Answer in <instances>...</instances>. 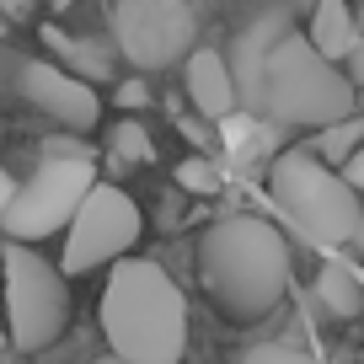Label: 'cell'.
Listing matches in <instances>:
<instances>
[{"label": "cell", "mask_w": 364, "mask_h": 364, "mask_svg": "<svg viewBox=\"0 0 364 364\" xmlns=\"http://www.w3.org/2000/svg\"><path fill=\"white\" fill-rule=\"evenodd\" d=\"M289 241L284 230L262 215H220L198 241V273H204L209 300L220 316L252 327V321L273 316L289 295Z\"/></svg>", "instance_id": "obj_1"}, {"label": "cell", "mask_w": 364, "mask_h": 364, "mask_svg": "<svg viewBox=\"0 0 364 364\" xmlns=\"http://www.w3.org/2000/svg\"><path fill=\"white\" fill-rule=\"evenodd\" d=\"M0 11L11 16V22H27V16L38 11V0H0Z\"/></svg>", "instance_id": "obj_20"}, {"label": "cell", "mask_w": 364, "mask_h": 364, "mask_svg": "<svg viewBox=\"0 0 364 364\" xmlns=\"http://www.w3.org/2000/svg\"><path fill=\"white\" fill-rule=\"evenodd\" d=\"M97 364H129V359H124V353H102Z\"/></svg>", "instance_id": "obj_22"}, {"label": "cell", "mask_w": 364, "mask_h": 364, "mask_svg": "<svg viewBox=\"0 0 364 364\" xmlns=\"http://www.w3.org/2000/svg\"><path fill=\"white\" fill-rule=\"evenodd\" d=\"M97 188V166L86 156H43V166L6 198L0 209V230L6 241H43L54 230H70L75 209L86 204V193Z\"/></svg>", "instance_id": "obj_6"}, {"label": "cell", "mask_w": 364, "mask_h": 364, "mask_svg": "<svg viewBox=\"0 0 364 364\" xmlns=\"http://www.w3.org/2000/svg\"><path fill=\"white\" fill-rule=\"evenodd\" d=\"M43 43L59 48L65 70H75V75H86V80H107L113 75V59H107V48L97 43V38H70V33H59V27H43Z\"/></svg>", "instance_id": "obj_12"}, {"label": "cell", "mask_w": 364, "mask_h": 364, "mask_svg": "<svg viewBox=\"0 0 364 364\" xmlns=\"http://www.w3.org/2000/svg\"><path fill=\"white\" fill-rule=\"evenodd\" d=\"M6 22H11V16H6V11H0V43H6Z\"/></svg>", "instance_id": "obj_26"}, {"label": "cell", "mask_w": 364, "mask_h": 364, "mask_svg": "<svg viewBox=\"0 0 364 364\" xmlns=\"http://www.w3.org/2000/svg\"><path fill=\"white\" fill-rule=\"evenodd\" d=\"M145 102H150L145 80H124V86H118V107H145Z\"/></svg>", "instance_id": "obj_18"}, {"label": "cell", "mask_w": 364, "mask_h": 364, "mask_svg": "<svg viewBox=\"0 0 364 364\" xmlns=\"http://www.w3.org/2000/svg\"><path fill=\"white\" fill-rule=\"evenodd\" d=\"M316 300L332 311V316H359L364 311V284H359V273L348 268V262H327V268L316 273Z\"/></svg>", "instance_id": "obj_13"}, {"label": "cell", "mask_w": 364, "mask_h": 364, "mask_svg": "<svg viewBox=\"0 0 364 364\" xmlns=\"http://www.w3.org/2000/svg\"><path fill=\"white\" fill-rule=\"evenodd\" d=\"M6 343H11V332H6V321H0V348H6Z\"/></svg>", "instance_id": "obj_25"}, {"label": "cell", "mask_w": 364, "mask_h": 364, "mask_svg": "<svg viewBox=\"0 0 364 364\" xmlns=\"http://www.w3.org/2000/svg\"><path fill=\"white\" fill-rule=\"evenodd\" d=\"M268 193H273V209L295 225V236L321 247V252L353 241L359 225H364L359 188L348 177H338V166L321 161L316 150H284V156H273Z\"/></svg>", "instance_id": "obj_4"}, {"label": "cell", "mask_w": 364, "mask_h": 364, "mask_svg": "<svg viewBox=\"0 0 364 364\" xmlns=\"http://www.w3.org/2000/svg\"><path fill=\"white\" fill-rule=\"evenodd\" d=\"M262 107L284 129H327L338 118L359 113V86L311 38L284 33L262 70Z\"/></svg>", "instance_id": "obj_3"}, {"label": "cell", "mask_w": 364, "mask_h": 364, "mask_svg": "<svg viewBox=\"0 0 364 364\" xmlns=\"http://www.w3.org/2000/svg\"><path fill=\"white\" fill-rule=\"evenodd\" d=\"M54 6H59V11H65V6H75V0H54Z\"/></svg>", "instance_id": "obj_27"}, {"label": "cell", "mask_w": 364, "mask_h": 364, "mask_svg": "<svg viewBox=\"0 0 364 364\" xmlns=\"http://www.w3.org/2000/svg\"><path fill=\"white\" fill-rule=\"evenodd\" d=\"M343 177H348V182H353V188H359V193H364V145H359V150H353V156H348V161H343Z\"/></svg>", "instance_id": "obj_19"}, {"label": "cell", "mask_w": 364, "mask_h": 364, "mask_svg": "<svg viewBox=\"0 0 364 364\" xmlns=\"http://www.w3.org/2000/svg\"><path fill=\"white\" fill-rule=\"evenodd\" d=\"M193 11L182 0H118L113 6V38L134 70H166L193 48Z\"/></svg>", "instance_id": "obj_8"}, {"label": "cell", "mask_w": 364, "mask_h": 364, "mask_svg": "<svg viewBox=\"0 0 364 364\" xmlns=\"http://www.w3.org/2000/svg\"><path fill=\"white\" fill-rule=\"evenodd\" d=\"M359 145H364V113H348V118H338V124H327L316 134V156L332 161L338 171H343V161H348Z\"/></svg>", "instance_id": "obj_14"}, {"label": "cell", "mask_w": 364, "mask_h": 364, "mask_svg": "<svg viewBox=\"0 0 364 364\" xmlns=\"http://www.w3.org/2000/svg\"><path fill=\"white\" fill-rule=\"evenodd\" d=\"M241 364H321V359L295 348V343H257V348L241 353Z\"/></svg>", "instance_id": "obj_16"}, {"label": "cell", "mask_w": 364, "mask_h": 364, "mask_svg": "<svg viewBox=\"0 0 364 364\" xmlns=\"http://www.w3.org/2000/svg\"><path fill=\"white\" fill-rule=\"evenodd\" d=\"M353 16H359V33H364V0H359V6H353Z\"/></svg>", "instance_id": "obj_24"}, {"label": "cell", "mask_w": 364, "mask_h": 364, "mask_svg": "<svg viewBox=\"0 0 364 364\" xmlns=\"http://www.w3.org/2000/svg\"><path fill=\"white\" fill-rule=\"evenodd\" d=\"M16 86H22V97L38 113H48L65 129H97V118H102V97L91 91V80L75 75V70H65V65L27 59V65L16 70Z\"/></svg>", "instance_id": "obj_9"}, {"label": "cell", "mask_w": 364, "mask_h": 364, "mask_svg": "<svg viewBox=\"0 0 364 364\" xmlns=\"http://www.w3.org/2000/svg\"><path fill=\"white\" fill-rule=\"evenodd\" d=\"M139 236H145L139 204L124 188H113V182H97L86 193V204L75 209L70 230H65V257H59V268H65L70 279H80V273L102 268V262L129 257Z\"/></svg>", "instance_id": "obj_7"}, {"label": "cell", "mask_w": 364, "mask_h": 364, "mask_svg": "<svg viewBox=\"0 0 364 364\" xmlns=\"http://www.w3.org/2000/svg\"><path fill=\"white\" fill-rule=\"evenodd\" d=\"M279 6H289V11H300V6H316V0H279Z\"/></svg>", "instance_id": "obj_23"}, {"label": "cell", "mask_w": 364, "mask_h": 364, "mask_svg": "<svg viewBox=\"0 0 364 364\" xmlns=\"http://www.w3.org/2000/svg\"><path fill=\"white\" fill-rule=\"evenodd\" d=\"M102 338L129 364H182L188 353V300L171 273L150 257H118L102 289Z\"/></svg>", "instance_id": "obj_2"}, {"label": "cell", "mask_w": 364, "mask_h": 364, "mask_svg": "<svg viewBox=\"0 0 364 364\" xmlns=\"http://www.w3.org/2000/svg\"><path fill=\"white\" fill-rule=\"evenodd\" d=\"M113 156H118V161H134V166H145V161H156V145H150L145 124H134V118H124V124L113 129Z\"/></svg>", "instance_id": "obj_15"}, {"label": "cell", "mask_w": 364, "mask_h": 364, "mask_svg": "<svg viewBox=\"0 0 364 364\" xmlns=\"http://www.w3.org/2000/svg\"><path fill=\"white\" fill-rule=\"evenodd\" d=\"M343 65H348V75H353V86H359V91H364V38H359V43H353V54H348V59H343Z\"/></svg>", "instance_id": "obj_21"}, {"label": "cell", "mask_w": 364, "mask_h": 364, "mask_svg": "<svg viewBox=\"0 0 364 364\" xmlns=\"http://www.w3.org/2000/svg\"><path fill=\"white\" fill-rule=\"evenodd\" d=\"M177 182H182V188H188V193H215V188H220V177H215V166H209V161H182V166H177Z\"/></svg>", "instance_id": "obj_17"}, {"label": "cell", "mask_w": 364, "mask_h": 364, "mask_svg": "<svg viewBox=\"0 0 364 364\" xmlns=\"http://www.w3.org/2000/svg\"><path fill=\"white\" fill-rule=\"evenodd\" d=\"M70 273L59 262H48L33 241H6L0 247V295H6V332L11 348L43 353L48 343H59V332L70 327Z\"/></svg>", "instance_id": "obj_5"}, {"label": "cell", "mask_w": 364, "mask_h": 364, "mask_svg": "<svg viewBox=\"0 0 364 364\" xmlns=\"http://www.w3.org/2000/svg\"><path fill=\"white\" fill-rule=\"evenodd\" d=\"M182 80H188V97H193V107L209 118V124L236 118L241 86H236V70H230V59L220 54V48H193V54H188V70H182Z\"/></svg>", "instance_id": "obj_10"}, {"label": "cell", "mask_w": 364, "mask_h": 364, "mask_svg": "<svg viewBox=\"0 0 364 364\" xmlns=\"http://www.w3.org/2000/svg\"><path fill=\"white\" fill-rule=\"evenodd\" d=\"M306 38L332 59V65H343L364 33H359V16H353L348 0H316V6H311V33Z\"/></svg>", "instance_id": "obj_11"}]
</instances>
